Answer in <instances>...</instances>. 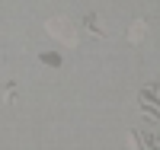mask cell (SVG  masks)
<instances>
[{
	"label": "cell",
	"mask_w": 160,
	"mask_h": 150,
	"mask_svg": "<svg viewBox=\"0 0 160 150\" xmlns=\"http://www.w3.org/2000/svg\"><path fill=\"white\" fill-rule=\"evenodd\" d=\"M48 32H55L61 42H68V45L77 42V35H71V22H64V19H48Z\"/></svg>",
	"instance_id": "cell-1"
},
{
	"label": "cell",
	"mask_w": 160,
	"mask_h": 150,
	"mask_svg": "<svg viewBox=\"0 0 160 150\" xmlns=\"http://www.w3.org/2000/svg\"><path fill=\"white\" fill-rule=\"evenodd\" d=\"M141 38H144V22L138 19L135 26H131V42H141Z\"/></svg>",
	"instance_id": "cell-2"
},
{
	"label": "cell",
	"mask_w": 160,
	"mask_h": 150,
	"mask_svg": "<svg viewBox=\"0 0 160 150\" xmlns=\"http://www.w3.org/2000/svg\"><path fill=\"white\" fill-rule=\"evenodd\" d=\"M42 61H45V64H51V67H58V64H61V58H58L55 51H51V54L45 51V54H42Z\"/></svg>",
	"instance_id": "cell-3"
}]
</instances>
